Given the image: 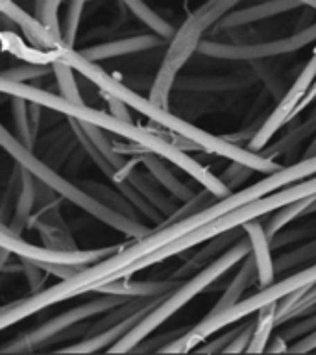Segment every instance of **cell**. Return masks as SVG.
Instances as JSON below:
<instances>
[{"label":"cell","mask_w":316,"mask_h":355,"mask_svg":"<svg viewBox=\"0 0 316 355\" xmlns=\"http://www.w3.org/2000/svg\"><path fill=\"white\" fill-rule=\"evenodd\" d=\"M315 174L316 154L310 155V157H304V159L298 161V163H292V165L281 166L276 172L265 174V178L261 182L240 189L237 193H231L226 198L216 200L215 204H211L209 207H205L196 215H191L188 218H183L179 222H170V224H165V226L161 224L155 232H150L143 239H137L132 246H126V248L119 250L116 254L109 255V257L94 263V265H89L87 268L80 270L71 279L60 282L54 287L43 288L37 294H30L28 298L21 300L15 305V316L19 320H24L28 316L46 309L50 305L61 304V302L80 296V294L94 293L100 285L126 276V270L133 263H137L139 259H143L146 255L154 254L166 244L185 237L194 230H198V227L205 226V224H209V222L216 220V218H220V216L227 215V213H231V211L238 209V207H243L249 202L265 198V196L276 193L279 189L292 185V183L305 180V178L315 176Z\"/></svg>","instance_id":"1"},{"label":"cell","mask_w":316,"mask_h":355,"mask_svg":"<svg viewBox=\"0 0 316 355\" xmlns=\"http://www.w3.org/2000/svg\"><path fill=\"white\" fill-rule=\"evenodd\" d=\"M0 91L8 94V96H22V98L30 100V102H37V104L43 105L44 110L54 111V113H60V115L72 116L76 121L96 124V126L104 128L105 132H111L119 135V137L126 139L128 143L141 144V146H144L152 154L161 155L163 159H166L168 163L177 166V168H182L185 174L196 180L202 187L215 194L216 198H226V196L231 194V189L222 182V178L215 176L202 163H198L194 157L185 154L183 148L172 143L170 139L161 137L159 133L152 132L148 128L137 126L132 121H124V119H119V116L105 113L102 110H94V107L87 105L85 102L76 104V102L63 98L61 94H54L41 87L28 85V83L0 82Z\"/></svg>","instance_id":"2"},{"label":"cell","mask_w":316,"mask_h":355,"mask_svg":"<svg viewBox=\"0 0 316 355\" xmlns=\"http://www.w3.org/2000/svg\"><path fill=\"white\" fill-rule=\"evenodd\" d=\"M60 60L71 63L76 69V72H80L83 78H87L89 82L94 83L100 89V93L113 94L116 98H121L133 111H137L146 119H150L157 126L193 141L200 150H204L207 154L220 155V157H226L227 161H237V163H243V165L254 168L255 172H263V174H270V172H276L281 168V165L276 163L272 157H266L259 152H252L249 148H243L240 144L231 143L226 137L213 135V133H209L207 130H202L193 122H187L182 116L174 115L168 107H161V105L154 104L150 98H144L139 93H135L133 89L119 82L116 78L107 74L98 63L83 58L80 54V50H74L65 44L61 49Z\"/></svg>","instance_id":"3"},{"label":"cell","mask_w":316,"mask_h":355,"mask_svg":"<svg viewBox=\"0 0 316 355\" xmlns=\"http://www.w3.org/2000/svg\"><path fill=\"white\" fill-rule=\"evenodd\" d=\"M309 196H316V176L307 180V182L287 185V187L279 189L276 193L268 194L265 198L249 202V204L243 205V207H238V209L231 211V213H227V215L220 216V218H216V220L209 222V224H205V226L198 227V230H194V232H191L185 237L166 244V246L159 248L154 254L146 255L143 259H139L137 263H133L126 270V276H133L135 272L144 270L146 266H154L155 263L170 259V257L182 254L185 250H191L194 246H198V244L207 243L209 239L216 237L220 233L235 230V227H243L246 222L254 220V218H261V216L272 215L274 211L281 209L285 205L298 202V200L309 198Z\"/></svg>","instance_id":"4"},{"label":"cell","mask_w":316,"mask_h":355,"mask_svg":"<svg viewBox=\"0 0 316 355\" xmlns=\"http://www.w3.org/2000/svg\"><path fill=\"white\" fill-rule=\"evenodd\" d=\"M240 2L243 0H205L193 13H188L187 19L182 22V26L177 28L166 44V52L157 69L148 96L154 104L168 107L179 71L187 65V61L194 54H198L200 43L204 41L205 33L215 28Z\"/></svg>","instance_id":"5"},{"label":"cell","mask_w":316,"mask_h":355,"mask_svg":"<svg viewBox=\"0 0 316 355\" xmlns=\"http://www.w3.org/2000/svg\"><path fill=\"white\" fill-rule=\"evenodd\" d=\"M0 141H2V148L6 150V154L10 155L15 163L24 166L37 180H41L49 187L54 189L61 198L72 202L76 207L85 211L87 215L94 216L96 220L105 224V226L113 227V230L124 233L128 237H133L135 241L143 239L144 235H148L152 232L141 220H133L130 216H124L121 213H116V211L109 209L107 205H104L102 202L94 198V196H91L80 183L69 182L65 176H61L60 172L55 171L54 166H50L46 161H43L39 155L33 154V150L26 148L15 135H11L8 128H2Z\"/></svg>","instance_id":"6"},{"label":"cell","mask_w":316,"mask_h":355,"mask_svg":"<svg viewBox=\"0 0 316 355\" xmlns=\"http://www.w3.org/2000/svg\"><path fill=\"white\" fill-rule=\"evenodd\" d=\"M249 252H252V243H249L248 235L244 233V237L238 239L237 243L231 244L224 254L218 255L215 261H211L209 265H205L196 276H191L183 285H177L176 288H172L168 296L155 309L150 311L148 315L144 316L143 320L139 322L126 337H122L109 352H115V354L133 352L144 338L150 337L157 327L163 326L168 318L176 315L177 311L185 307L191 300L196 298L202 291L213 285L218 277L227 274L233 266L243 263L244 257L249 255Z\"/></svg>","instance_id":"7"},{"label":"cell","mask_w":316,"mask_h":355,"mask_svg":"<svg viewBox=\"0 0 316 355\" xmlns=\"http://www.w3.org/2000/svg\"><path fill=\"white\" fill-rule=\"evenodd\" d=\"M313 283H316V261L310 266L304 268V270L296 272V274L285 277L281 282L272 283L268 287L261 288L259 293L254 294L252 298L238 302V304H235L227 311H222L218 315H205L196 326L191 327L188 331L182 333L170 344H166L161 352H179V354L191 352V349L196 348V344L204 343L205 338L215 335L216 331H220V329H224L229 324L243 320L244 316L257 313V311L263 309L268 304H276V302H279V300L288 296V294L301 291V288H307Z\"/></svg>","instance_id":"8"},{"label":"cell","mask_w":316,"mask_h":355,"mask_svg":"<svg viewBox=\"0 0 316 355\" xmlns=\"http://www.w3.org/2000/svg\"><path fill=\"white\" fill-rule=\"evenodd\" d=\"M316 41V22L301 28L292 35L287 37L261 39V41H249V43H233V41H218V39H204L200 43L198 54L213 60L226 61H254L268 60L277 55L292 54L305 49L307 44Z\"/></svg>","instance_id":"9"},{"label":"cell","mask_w":316,"mask_h":355,"mask_svg":"<svg viewBox=\"0 0 316 355\" xmlns=\"http://www.w3.org/2000/svg\"><path fill=\"white\" fill-rule=\"evenodd\" d=\"M128 300L132 298H128V296H116V294H102L98 298H93L80 305H74L71 309H67L65 313L52 316L50 320L39 324L32 331L24 333L28 338V344H30L32 352L33 349L46 348L49 344L54 343L55 337H60L61 333L69 331L71 327L80 326L83 322L93 320L96 316L105 315V313L116 309L119 305L126 304Z\"/></svg>","instance_id":"10"},{"label":"cell","mask_w":316,"mask_h":355,"mask_svg":"<svg viewBox=\"0 0 316 355\" xmlns=\"http://www.w3.org/2000/svg\"><path fill=\"white\" fill-rule=\"evenodd\" d=\"M316 80V49L315 54L310 55V60L307 61V65L304 67V71L299 72V76L296 78V82L288 87V91L281 96V100L277 102L274 111L266 116L265 122L261 124V128L255 132V135L249 139V143L246 148L252 152H261L266 148V144L270 143L272 137L281 130L287 122L296 119V111H298L301 100L307 96L310 85Z\"/></svg>","instance_id":"11"},{"label":"cell","mask_w":316,"mask_h":355,"mask_svg":"<svg viewBox=\"0 0 316 355\" xmlns=\"http://www.w3.org/2000/svg\"><path fill=\"white\" fill-rule=\"evenodd\" d=\"M0 243H2V248L10 250L15 257H26V259L37 261V263H50V265L89 266L122 250V246H105V248L96 250H60L50 248V246H35V244L26 243L21 235L11 233L4 226H2V233H0Z\"/></svg>","instance_id":"12"},{"label":"cell","mask_w":316,"mask_h":355,"mask_svg":"<svg viewBox=\"0 0 316 355\" xmlns=\"http://www.w3.org/2000/svg\"><path fill=\"white\" fill-rule=\"evenodd\" d=\"M0 10L6 19H10L17 28H21L24 33V39L33 46L41 50H60L65 46V37L63 33L54 32L49 24H44L35 13L30 15L26 10H22L15 0H2Z\"/></svg>","instance_id":"13"},{"label":"cell","mask_w":316,"mask_h":355,"mask_svg":"<svg viewBox=\"0 0 316 355\" xmlns=\"http://www.w3.org/2000/svg\"><path fill=\"white\" fill-rule=\"evenodd\" d=\"M168 39L161 37L157 33H139V35H130V37L113 39V41H104V43L91 44L87 49L80 50L83 58L89 61H107L115 58H124V55L141 54L148 50H157L161 46H166Z\"/></svg>","instance_id":"14"},{"label":"cell","mask_w":316,"mask_h":355,"mask_svg":"<svg viewBox=\"0 0 316 355\" xmlns=\"http://www.w3.org/2000/svg\"><path fill=\"white\" fill-rule=\"evenodd\" d=\"M257 82L252 69L238 74H179L174 89L185 93H231L254 87Z\"/></svg>","instance_id":"15"},{"label":"cell","mask_w":316,"mask_h":355,"mask_svg":"<svg viewBox=\"0 0 316 355\" xmlns=\"http://www.w3.org/2000/svg\"><path fill=\"white\" fill-rule=\"evenodd\" d=\"M301 8L298 0H263L259 4L235 8L215 26V32H229L237 28H246L266 19H274L277 15H285L288 11Z\"/></svg>","instance_id":"16"},{"label":"cell","mask_w":316,"mask_h":355,"mask_svg":"<svg viewBox=\"0 0 316 355\" xmlns=\"http://www.w3.org/2000/svg\"><path fill=\"white\" fill-rule=\"evenodd\" d=\"M30 230H35L44 246L60 250H76V241L72 237L71 230L67 226L65 218L60 211V202L58 204L39 207L33 211L32 218L28 222Z\"/></svg>","instance_id":"17"},{"label":"cell","mask_w":316,"mask_h":355,"mask_svg":"<svg viewBox=\"0 0 316 355\" xmlns=\"http://www.w3.org/2000/svg\"><path fill=\"white\" fill-rule=\"evenodd\" d=\"M159 304L148 305L144 309L137 311L135 315L128 316L126 320L119 322L115 326L107 327L104 331L96 333V335H91V337L80 338L76 344L72 346H67V348H61V352H76V354H87V352H104V349H111L115 346L122 337H126L128 333L132 331L133 327L137 326L139 322L143 320L144 316L148 315L150 311L155 309Z\"/></svg>","instance_id":"18"},{"label":"cell","mask_w":316,"mask_h":355,"mask_svg":"<svg viewBox=\"0 0 316 355\" xmlns=\"http://www.w3.org/2000/svg\"><path fill=\"white\" fill-rule=\"evenodd\" d=\"M243 232L248 235L249 243H252V255L255 257V265H257V282L261 288L268 287L274 283L276 277V259L272 257V241L266 235V227L259 218L246 222L243 226Z\"/></svg>","instance_id":"19"},{"label":"cell","mask_w":316,"mask_h":355,"mask_svg":"<svg viewBox=\"0 0 316 355\" xmlns=\"http://www.w3.org/2000/svg\"><path fill=\"white\" fill-rule=\"evenodd\" d=\"M179 282L182 279L174 276L165 277V279H132V276H126L100 285L94 293L116 294V296H128V298H148V296L170 293L172 288L179 285Z\"/></svg>","instance_id":"20"},{"label":"cell","mask_w":316,"mask_h":355,"mask_svg":"<svg viewBox=\"0 0 316 355\" xmlns=\"http://www.w3.org/2000/svg\"><path fill=\"white\" fill-rule=\"evenodd\" d=\"M126 182L137 189L139 193L143 194L144 198L148 200L155 209L161 211V213L165 215V220L166 218H170V216L177 211V204L174 202L176 198H174L170 193H166V189L163 187L146 168L141 171V168H137V165H135L132 171L128 172Z\"/></svg>","instance_id":"21"},{"label":"cell","mask_w":316,"mask_h":355,"mask_svg":"<svg viewBox=\"0 0 316 355\" xmlns=\"http://www.w3.org/2000/svg\"><path fill=\"white\" fill-rule=\"evenodd\" d=\"M139 159H141V165H143L144 168H146V171H148L150 174L166 189V193H170L177 202H188L191 198H194V194L196 193H193V189L188 187L185 182H182V180L168 168V165H166L168 161L163 159L161 155L146 152V154L139 155Z\"/></svg>","instance_id":"22"},{"label":"cell","mask_w":316,"mask_h":355,"mask_svg":"<svg viewBox=\"0 0 316 355\" xmlns=\"http://www.w3.org/2000/svg\"><path fill=\"white\" fill-rule=\"evenodd\" d=\"M35 207H37V180L32 172L22 166V185L19 198H17L15 211H13L11 220L8 224H2V226L8 227L11 233L21 235L22 230L28 227V222L32 218Z\"/></svg>","instance_id":"23"},{"label":"cell","mask_w":316,"mask_h":355,"mask_svg":"<svg viewBox=\"0 0 316 355\" xmlns=\"http://www.w3.org/2000/svg\"><path fill=\"white\" fill-rule=\"evenodd\" d=\"M254 277H257V265H255V257L252 255V252H249V255L244 257V261L240 263V268H238L237 274L233 276V279L226 287L224 294L218 298V302L213 305V309L207 313V316L218 315L222 311H227L229 307L238 304L244 291H246V288L252 285V282H254Z\"/></svg>","instance_id":"24"},{"label":"cell","mask_w":316,"mask_h":355,"mask_svg":"<svg viewBox=\"0 0 316 355\" xmlns=\"http://www.w3.org/2000/svg\"><path fill=\"white\" fill-rule=\"evenodd\" d=\"M2 46L6 52L15 55L17 60H22L24 63H37V65H52L55 60H60L61 49H63L61 46L60 50H41L10 30L2 32Z\"/></svg>","instance_id":"25"},{"label":"cell","mask_w":316,"mask_h":355,"mask_svg":"<svg viewBox=\"0 0 316 355\" xmlns=\"http://www.w3.org/2000/svg\"><path fill=\"white\" fill-rule=\"evenodd\" d=\"M85 191H87L91 196L102 202L104 205H107L109 209L116 211V213H121L124 216H130L133 220H141V215H139V211L133 207V204L130 200L124 196V194L119 191V189H113L109 185H105V183L94 182V180H85V182H80Z\"/></svg>","instance_id":"26"},{"label":"cell","mask_w":316,"mask_h":355,"mask_svg":"<svg viewBox=\"0 0 316 355\" xmlns=\"http://www.w3.org/2000/svg\"><path fill=\"white\" fill-rule=\"evenodd\" d=\"M121 2L135 19H139L144 26L148 28V30H152L154 33H157V35H161V37H165L170 41L172 35L176 33L177 28L172 26L165 17L159 15V13H157L152 6L146 4L144 0H121Z\"/></svg>","instance_id":"27"},{"label":"cell","mask_w":316,"mask_h":355,"mask_svg":"<svg viewBox=\"0 0 316 355\" xmlns=\"http://www.w3.org/2000/svg\"><path fill=\"white\" fill-rule=\"evenodd\" d=\"M78 144V139L72 132L71 124L67 121L65 130H60V132H52V135L46 137V141L43 143L44 146V157H41L43 161H46L50 166L61 165L65 163V159L71 155L72 148Z\"/></svg>","instance_id":"28"},{"label":"cell","mask_w":316,"mask_h":355,"mask_svg":"<svg viewBox=\"0 0 316 355\" xmlns=\"http://www.w3.org/2000/svg\"><path fill=\"white\" fill-rule=\"evenodd\" d=\"M11 116L15 122L17 139L26 148H35L37 133L33 132L32 119H30V100L22 98V96H11Z\"/></svg>","instance_id":"29"},{"label":"cell","mask_w":316,"mask_h":355,"mask_svg":"<svg viewBox=\"0 0 316 355\" xmlns=\"http://www.w3.org/2000/svg\"><path fill=\"white\" fill-rule=\"evenodd\" d=\"M249 69L255 72V76L259 82L265 83L266 91L270 93V96L276 102L281 100V96L288 91V85L285 82V78H283L281 71L274 67L268 60H254L248 61Z\"/></svg>","instance_id":"30"},{"label":"cell","mask_w":316,"mask_h":355,"mask_svg":"<svg viewBox=\"0 0 316 355\" xmlns=\"http://www.w3.org/2000/svg\"><path fill=\"white\" fill-rule=\"evenodd\" d=\"M313 198L315 196H309V198H304V200H298V202H292V204L285 205L281 209L274 211L266 222V235L270 237V241L276 237L277 233L281 232L283 227L288 226L290 222H294L298 216H304V215H309V207L313 204Z\"/></svg>","instance_id":"31"},{"label":"cell","mask_w":316,"mask_h":355,"mask_svg":"<svg viewBox=\"0 0 316 355\" xmlns=\"http://www.w3.org/2000/svg\"><path fill=\"white\" fill-rule=\"evenodd\" d=\"M313 135H316V111L304 124H299L296 130H290L281 141H277L276 144H272L266 150H261L259 154L266 155V157H272V155L277 154H287V152H290V150H294L296 146L304 143L305 139L313 137Z\"/></svg>","instance_id":"32"},{"label":"cell","mask_w":316,"mask_h":355,"mask_svg":"<svg viewBox=\"0 0 316 355\" xmlns=\"http://www.w3.org/2000/svg\"><path fill=\"white\" fill-rule=\"evenodd\" d=\"M276 304H268L265 305L263 309L257 311L259 316H257V322H255L254 337H252V343H249V348H248L249 354H261V352H266V346H268V343H270V338H272V331L277 327Z\"/></svg>","instance_id":"33"},{"label":"cell","mask_w":316,"mask_h":355,"mask_svg":"<svg viewBox=\"0 0 316 355\" xmlns=\"http://www.w3.org/2000/svg\"><path fill=\"white\" fill-rule=\"evenodd\" d=\"M67 121H69V124H71V128H72V132H74V135H76L78 144H80V146L83 148V152L89 155V159L93 161L94 165H96V168H98V171L102 172L105 178L113 180L116 168L111 165L109 161L105 159V155L102 154L98 148H96V144L91 141V137L87 135V132H85L82 124H80V121L72 119V116H67Z\"/></svg>","instance_id":"34"},{"label":"cell","mask_w":316,"mask_h":355,"mask_svg":"<svg viewBox=\"0 0 316 355\" xmlns=\"http://www.w3.org/2000/svg\"><path fill=\"white\" fill-rule=\"evenodd\" d=\"M74 67L71 63H67L63 60H55L52 63V74L55 78V83L60 87V94L63 98L71 100V102H76V104H83L82 93H80V87H78L76 76H74Z\"/></svg>","instance_id":"35"},{"label":"cell","mask_w":316,"mask_h":355,"mask_svg":"<svg viewBox=\"0 0 316 355\" xmlns=\"http://www.w3.org/2000/svg\"><path fill=\"white\" fill-rule=\"evenodd\" d=\"M80 124L83 126V130L87 132V135L91 137V141H93L94 144H96V148L102 152V154L105 155V159L109 161L111 165L115 166L116 171H121L122 166L126 165L128 161L124 159V155L116 150L115 143H111L109 137L105 135V130L104 128L96 126V124H91V122H83L80 121Z\"/></svg>","instance_id":"36"},{"label":"cell","mask_w":316,"mask_h":355,"mask_svg":"<svg viewBox=\"0 0 316 355\" xmlns=\"http://www.w3.org/2000/svg\"><path fill=\"white\" fill-rule=\"evenodd\" d=\"M313 263L316 261V239H313L310 243H305L298 248H294L292 252L281 254L276 259V272H287L294 266H301L305 263Z\"/></svg>","instance_id":"37"},{"label":"cell","mask_w":316,"mask_h":355,"mask_svg":"<svg viewBox=\"0 0 316 355\" xmlns=\"http://www.w3.org/2000/svg\"><path fill=\"white\" fill-rule=\"evenodd\" d=\"M52 74V65H37V63H24V65L11 67L2 72V82L28 83L37 78Z\"/></svg>","instance_id":"38"},{"label":"cell","mask_w":316,"mask_h":355,"mask_svg":"<svg viewBox=\"0 0 316 355\" xmlns=\"http://www.w3.org/2000/svg\"><path fill=\"white\" fill-rule=\"evenodd\" d=\"M87 2L89 0H69V6H67L63 37H65L67 46H71V49H74V43H76L78 30H80V24H82V17Z\"/></svg>","instance_id":"39"},{"label":"cell","mask_w":316,"mask_h":355,"mask_svg":"<svg viewBox=\"0 0 316 355\" xmlns=\"http://www.w3.org/2000/svg\"><path fill=\"white\" fill-rule=\"evenodd\" d=\"M21 261V272L24 274V277L28 279V287H30V293L37 294L43 291V285L46 282V276L49 272L44 270L43 266L35 263L32 259H26V257H19Z\"/></svg>","instance_id":"40"},{"label":"cell","mask_w":316,"mask_h":355,"mask_svg":"<svg viewBox=\"0 0 316 355\" xmlns=\"http://www.w3.org/2000/svg\"><path fill=\"white\" fill-rule=\"evenodd\" d=\"M315 329H316V311L307 316L296 318L294 324H288V326L283 327L279 335H281L287 343H290V340H298V338L309 335V333L315 331Z\"/></svg>","instance_id":"41"},{"label":"cell","mask_w":316,"mask_h":355,"mask_svg":"<svg viewBox=\"0 0 316 355\" xmlns=\"http://www.w3.org/2000/svg\"><path fill=\"white\" fill-rule=\"evenodd\" d=\"M255 331V324L254 322H248L240 326V331L237 333V337L233 338L231 344L227 346L226 352L227 354H238V352H248L249 343H252V337H254Z\"/></svg>","instance_id":"42"},{"label":"cell","mask_w":316,"mask_h":355,"mask_svg":"<svg viewBox=\"0 0 316 355\" xmlns=\"http://www.w3.org/2000/svg\"><path fill=\"white\" fill-rule=\"evenodd\" d=\"M252 172H255L254 168H249V166L243 165V163H237V161H231V165L227 166V171L224 172L220 178L227 187L233 189L235 185H238V183H243L244 180H246V176L252 174Z\"/></svg>","instance_id":"43"},{"label":"cell","mask_w":316,"mask_h":355,"mask_svg":"<svg viewBox=\"0 0 316 355\" xmlns=\"http://www.w3.org/2000/svg\"><path fill=\"white\" fill-rule=\"evenodd\" d=\"M65 0H44L43 11H41V15L39 19L44 22V24H49L54 32L63 33L60 30V17H58V11H60V6L63 4Z\"/></svg>","instance_id":"44"},{"label":"cell","mask_w":316,"mask_h":355,"mask_svg":"<svg viewBox=\"0 0 316 355\" xmlns=\"http://www.w3.org/2000/svg\"><path fill=\"white\" fill-rule=\"evenodd\" d=\"M240 331V326L233 327L231 331L224 333L222 337L211 340L209 344H205L204 348H200V352H207V354H218V352H226V348L231 344V340L237 337V333Z\"/></svg>","instance_id":"45"},{"label":"cell","mask_w":316,"mask_h":355,"mask_svg":"<svg viewBox=\"0 0 316 355\" xmlns=\"http://www.w3.org/2000/svg\"><path fill=\"white\" fill-rule=\"evenodd\" d=\"M105 100H107V104H109V110H111V115L119 116V119H124V121H132V113H130V105L126 102H122L121 98H116L113 94H107V93H102Z\"/></svg>","instance_id":"46"},{"label":"cell","mask_w":316,"mask_h":355,"mask_svg":"<svg viewBox=\"0 0 316 355\" xmlns=\"http://www.w3.org/2000/svg\"><path fill=\"white\" fill-rule=\"evenodd\" d=\"M316 349V329L315 331H310L309 335H305V337L298 338L294 346L288 348V352H296V354H307V352H313Z\"/></svg>","instance_id":"47"},{"label":"cell","mask_w":316,"mask_h":355,"mask_svg":"<svg viewBox=\"0 0 316 355\" xmlns=\"http://www.w3.org/2000/svg\"><path fill=\"white\" fill-rule=\"evenodd\" d=\"M266 352H288L287 348V340L281 337V335H277V337H272L268 346H266Z\"/></svg>","instance_id":"48"},{"label":"cell","mask_w":316,"mask_h":355,"mask_svg":"<svg viewBox=\"0 0 316 355\" xmlns=\"http://www.w3.org/2000/svg\"><path fill=\"white\" fill-rule=\"evenodd\" d=\"M315 154H316V135H315V139L310 141V146H309V148L305 150L304 157H310V155H315Z\"/></svg>","instance_id":"49"},{"label":"cell","mask_w":316,"mask_h":355,"mask_svg":"<svg viewBox=\"0 0 316 355\" xmlns=\"http://www.w3.org/2000/svg\"><path fill=\"white\" fill-rule=\"evenodd\" d=\"M43 6H44V0H33V13L35 15H41V11H43Z\"/></svg>","instance_id":"50"},{"label":"cell","mask_w":316,"mask_h":355,"mask_svg":"<svg viewBox=\"0 0 316 355\" xmlns=\"http://www.w3.org/2000/svg\"><path fill=\"white\" fill-rule=\"evenodd\" d=\"M298 2L301 6H307V8H310V10L316 11V0H298Z\"/></svg>","instance_id":"51"}]
</instances>
